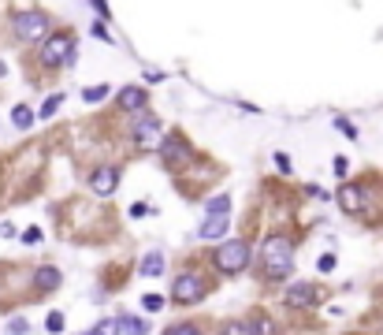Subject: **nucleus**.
I'll use <instances>...</instances> for the list:
<instances>
[{"label":"nucleus","instance_id":"nucleus-26","mask_svg":"<svg viewBox=\"0 0 383 335\" xmlns=\"http://www.w3.org/2000/svg\"><path fill=\"white\" fill-rule=\"evenodd\" d=\"M335 127H339V134H346V138H350V142L358 138V127H353L350 120H342V116H339V120H335Z\"/></svg>","mask_w":383,"mask_h":335},{"label":"nucleus","instance_id":"nucleus-7","mask_svg":"<svg viewBox=\"0 0 383 335\" xmlns=\"http://www.w3.org/2000/svg\"><path fill=\"white\" fill-rule=\"evenodd\" d=\"M160 157H164V164H168V168H186L190 160H194V149H190V142L182 138V134H164Z\"/></svg>","mask_w":383,"mask_h":335},{"label":"nucleus","instance_id":"nucleus-14","mask_svg":"<svg viewBox=\"0 0 383 335\" xmlns=\"http://www.w3.org/2000/svg\"><path fill=\"white\" fill-rule=\"evenodd\" d=\"M116 328H120V335H149V321H142L134 313H120L116 316Z\"/></svg>","mask_w":383,"mask_h":335},{"label":"nucleus","instance_id":"nucleus-32","mask_svg":"<svg viewBox=\"0 0 383 335\" xmlns=\"http://www.w3.org/2000/svg\"><path fill=\"white\" fill-rule=\"evenodd\" d=\"M153 209H149V205H145V202H138V205H131V216H134V220H142V216H149Z\"/></svg>","mask_w":383,"mask_h":335},{"label":"nucleus","instance_id":"nucleus-8","mask_svg":"<svg viewBox=\"0 0 383 335\" xmlns=\"http://www.w3.org/2000/svg\"><path fill=\"white\" fill-rule=\"evenodd\" d=\"M116 186H120V171H116L112 164H101V168L89 171V190H94L97 197L116 194Z\"/></svg>","mask_w":383,"mask_h":335},{"label":"nucleus","instance_id":"nucleus-10","mask_svg":"<svg viewBox=\"0 0 383 335\" xmlns=\"http://www.w3.org/2000/svg\"><path fill=\"white\" fill-rule=\"evenodd\" d=\"M145 105H149V94H145L142 86H123L120 89V108L123 112H145Z\"/></svg>","mask_w":383,"mask_h":335},{"label":"nucleus","instance_id":"nucleus-31","mask_svg":"<svg viewBox=\"0 0 383 335\" xmlns=\"http://www.w3.org/2000/svg\"><path fill=\"white\" fill-rule=\"evenodd\" d=\"M23 242H26V246H34V242H41V228H26V231H23Z\"/></svg>","mask_w":383,"mask_h":335},{"label":"nucleus","instance_id":"nucleus-17","mask_svg":"<svg viewBox=\"0 0 383 335\" xmlns=\"http://www.w3.org/2000/svg\"><path fill=\"white\" fill-rule=\"evenodd\" d=\"M12 123L19 127V131H26V127H34V112H30L26 105H15V108H12Z\"/></svg>","mask_w":383,"mask_h":335},{"label":"nucleus","instance_id":"nucleus-9","mask_svg":"<svg viewBox=\"0 0 383 335\" xmlns=\"http://www.w3.org/2000/svg\"><path fill=\"white\" fill-rule=\"evenodd\" d=\"M287 305H294V310H313L316 305V287L313 283H290L287 287Z\"/></svg>","mask_w":383,"mask_h":335},{"label":"nucleus","instance_id":"nucleus-36","mask_svg":"<svg viewBox=\"0 0 383 335\" xmlns=\"http://www.w3.org/2000/svg\"><path fill=\"white\" fill-rule=\"evenodd\" d=\"M0 235H4V239H12V235H15V224L4 220V224H0Z\"/></svg>","mask_w":383,"mask_h":335},{"label":"nucleus","instance_id":"nucleus-35","mask_svg":"<svg viewBox=\"0 0 383 335\" xmlns=\"http://www.w3.org/2000/svg\"><path fill=\"white\" fill-rule=\"evenodd\" d=\"M346 168H350V164H346V157H335V175H346Z\"/></svg>","mask_w":383,"mask_h":335},{"label":"nucleus","instance_id":"nucleus-12","mask_svg":"<svg viewBox=\"0 0 383 335\" xmlns=\"http://www.w3.org/2000/svg\"><path fill=\"white\" fill-rule=\"evenodd\" d=\"M339 205H342V213H361L364 209V197H361V186H353V183H346V186H339Z\"/></svg>","mask_w":383,"mask_h":335},{"label":"nucleus","instance_id":"nucleus-1","mask_svg":"<svg viewBox=\"0 0 383 335\" xmlns=\"http://www.w3.org/2000/svg\"><path fill=\"white\" fill-rule=\"evenodd\" d=\"M257 268H261V276L268 279V283H283L287 276H294V239H287V235L264 239Z\"/></svg>","mask_w":383,"mask_h":335},{"label":"nucleus","instance_id":"nucleus-20","mask_svg":"<svg viewBox=\"0 0 383 335\" xmlns=\"http://www.w3.org/2000/svg\"><path fill=\"white\" fill-rule=\"evenodd\" d=\"M105 97H108V86H86L82 89V101H89V105L105 101Z\"/></svg>","mask_w":383,"mask_h":335},{"label":"nucleus","instance_id":"nucleus-22","mask_svg":"<svg viewBox=\"0 0 383 335\" xmlns=\"http://www.w3.org/2000/svg\"><path fill=\"white\" fill-rule=\"evenodd\" d=\"M45 328H49V335H60L63 332V313H49L45 316Z\"/></svg>","mask_w":383,"mask_h":335},{"label":"nucleus","instance_id":"nucleus-13","mask_svg":"<svg viewBox=\"0 0 383 335\" xmlns=\"http://www.w3.org/2000/svg\"><path fill=\"white\" fill-rule=\"evenodd\" d=\"M60 283H63V276H60V268H52V265L38 268V276H34V291H38V294H49V291H56Z\"/></svg>","mask_w":383,"mask_h":335},{"label":"nucleus","instance_id":"nucleus-25","mask_svg":"<svg viewBox=\"0 0 383 335\" xmlns=\"http://www.w3.org/2000/svg\"><path fill=\"white\" fill-rule=\"evenodd\" d=\"M272 160H276V168L283 171V175H290V171H294V164H290L287 153H272Z\"/></svg>","mask_w":383,"mask_h":335},{"label":"nucleus","instance_id":"nucleus-30","mask_svg":"<svg viewBox=\"0 0 383 335\" xmlns=\"http://www.w3.org/2000/svg\"><path fill=\"white\" fill-rule=\"evenodd\" d=\"M89 34H94L97 41H112V34L105 30V23H94V26H89Z\"/></svg>","mask_w":383,"mask_h":335},{"label":"nucleus","instance_id":"nucleus-16","mask_svg":"<svg viewBox=\"0 0 383 335\" xmlns=\"http://www.w3.org/2000/svg\"><path fill=\"white\" fill-rule=\"evenodd\" d=\"M245 328H250V335H276V324H272V316H264V313H253L250 321H245Z\"/></svg>","mask_w":383,"mask_h":335},{"label":"nucleus","instance_id":"nucleus-24","mask_svg":"<svg viewBox=\"0 0 383 335\" xmlns=\"http://www.w3.org/2000/svg\"><path fill=\"white\" fill-rule=\"evenodd\" d=\"M86 335H120V328H116V321H101L97 328H89Z\"/></svg>","mask_w":383,"mask_h":335},{"label":"nucleus","instance_id":"nucleus-19","mask_svg":"<svg viewBox=\"0 0 383 335\" xmlns=\"http://www.w3.org/2000/svg\"><path fill=\"white\" fill-rule=\"evenodd\" d=\"M63 105V94H52V97H45V105H41V120H52V112H56V108Z\"/></svg>","mask_w":383,"mask_h":335},{"label":"nucleus","instance_id":"nucleus-34","mask_svg":"<svg viewBox=\"0 0 383 335\" xmlns=\"http://www.w3.org/2000/svg\"><path fill=\"white\" fill-rule=\"evenodd\" d=\"M309 197H320V202H327V190L324 186H309Z\"/></svg>","mask_w":383,"mask_h":335},{"label":"nucleus","instance_id":"nucleus-27","mask_svg":"<svg viewBox=\"0 0 383 335\" xmlns=\"http://www.w3.org/2000/svg\"><path fill=\"white\" fill-rule=\"evenodd\" d=\"M30 332V324L23 321V316H15V321H8V335H26Z\"/></svg>","mask_w":383,"mask_h":335},{"label":"nucleus","instance_id":"nucleus-28","mask_svg":"<svg viewBox=\"0 0 383 335\" xmlns=\"http://www.w3.org/2000/svg\"><path fill=\"white\" fill-rule=\"evenodd\" d=\"M223 335H250V328H245V321H231L223 324Z\"/></svg>","mask_w":383,"mask_h":335},{"label":"nucleus","instance_id":"nucleus-5","mask_svg":"<svg viewBox=\"0 0 383 335\" xmlns=\"http://www.w3.org/2000/svg\"><path fill=\"white\" fill-rule=\"evenodd\" d=\"M131 138H134V146H142V149H160L164 127H160L157 116L138 112V120H134V127H131Z\"/></svg>","mask_w":383,"mask_h":335},{"label":"nucleus","instance_id":"nucleus-23","mask_svg":"<svg viewBox=\"0 0 383 335\" xmlns=\"http://www.w3.org/2000/svg\"><path fill=\"white\" fill-rule=\"evenodd\" d=\"M164 335H205V332L197 328V324H175V328H168Z\"/></svg>","mask_w":383,"mask_h":335},{"label":"nucleus","instance_id":"nucleus-15","mask_svg":"<svg viewBox=\"0 0 383 335\" xmlns=\"http://www.w3.org/2000/svg\"><path fill=\"white\" fill-rule=\"evenodd\" d=\"M142 276H145V279L164 276V253H160V250H149V253L142 257Z\"/></svg>","mask_w":383,"mask_h":335},{"label":"nucleus","instance_id":"nucleus-29","mask_svg":"<svg viewBox=\"0 0 383 335\" xmlns=\"http://www.w3.org/2000/svg\"><path fill=\"white\" fill-rule=\"evenodd\" d=\"M335 268V253H324L320 261H316V272H331Z\"/></svg>","mask_w":383,"mask_h":335},{"label":"nucleus","instance_id":"nucleus-11","mask_svg":"<svg viewBox=\"0 0 383 335\" xmlns=\"http://www.w3.org/2000/svg\"><path fill=\"white\" fill-rule=\"evenodd\" d=\"M227 228H231V216H227V213H212L201 228H197V235H201V239H223Z\"/></svg>","mask_w":383,"mask_h":335},{"label":"nucleus","instance_id":"nucleus-33","mask_svg":"<svg viewBox=\"0 0 383 335\" xmlns=\"http://www.w3.org/2000/svg\"><path fill=\"white\" fill-rule=\"evenodd\" d=\"M89 4L97 8V15H101V19H108V15H112V8H108V0H89Z\"/></svg>","mask_w":383,"mask_h":335},{"label":"nucleus","instance_id":"nucleus-21","mask_svg":"<svg viewBox=\"0 0 383 335\" xmlns=\"http://www.w3.org/2000/svg\"><path fill=\"white\" fill-rule=\"evenodd\" d=\"M142 310H145V313H160V310H164V298H160V294H145V298H142Z\"/></svg>","mask_w":383,"mask_h":335},{"label":"nucleus","instance_id":"nucleus-18","mask_svg":"<svg viewBox=\"0 0 383 335\" xmlns=\"http://www.w3.org/2000/svg\"><path fill=\"white\" fill-rule=\"evenodd\" d=\"M205 213H208V216H212V213H231V194L208 197V202H205Z\"/></svg>","mask_w":383,"mask_h":335},{"label":"nucleus","instance_id":"nucleus-2","mask_svg":"<svg viewBox=\"0 0 383 335\" xmlns=\"http://www.w3.org/2000/svg\"><path fill=\"white\" fill-rule=\"evenodd\" d=\"M212 265H216V272H220V276H239V272H245V268H250V242L227 239L223 246H216Z\"/></svg>","mask_w":383,"mask_h":335},{"label":"nucleus","instance_id":"nucleus-4","mask_svg":"<svg viewBox=\"0 0 383 335\" xmlns=\"http://www.w3.org/2000/svg\"><path fill=\"white\" fill-rule=\"evenodd\" d=\"M12 30H15V38L26 41V45L45 41L49 38V15L45 12H15L12 15Z\"/></svg>","mask_w":383,"mask_h":335},{"label":"nucleus","instance_id":"nucleus-3","mask_svg":"<svg viewBox=\"0 0 383 335\" xmlns=\"http://www.w3.org/2000/svg\"><path fill=\"white\" fill-rule=\"evenodd\" d=\"M75 63V34H52L41 41V67H71Z\"/></svg>","mask_w":383,"mask_h":335},{"label":"nucleus","instance_id":"nucleus-6","mask_svg":"<svg viewBox=\"0 0 383 335\" xmlns=\"http://www.w3.org/2000/svg\"><path fill=\"white\" fill-rule=\"evenodd\" d=\"M205 298V279L197 276V272H179L175 276V283H171V302H179V305H194V302H201Z\"/></svg>","mask_w":383,"mask_h":335}]
</instances>
